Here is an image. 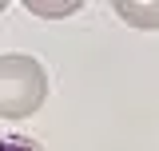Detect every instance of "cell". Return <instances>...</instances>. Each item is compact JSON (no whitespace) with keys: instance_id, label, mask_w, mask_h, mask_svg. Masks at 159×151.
<instances>
[{"instance_id":"1","label":"cell","mask_w":159,"mask_h":151,"mask_svg":"<svg viewBox=\"0 0 159 151\" xmlns=\"http://www.w3.org/2000/svg\"><path fill=\"white\" fill-rule=\"evenodd\" d=\"M48 95V72L28 52H4L0 56V115L24 119L44 103Z\"/></svg>"},{"instance_id":"2","label":"cell","mask_w":159,"mask_h":151,"mask_svg":"<svg viewBox=\"0 0 159 151\" xmlns=\"http://www.w3.org/2000/svg\"><path fill=\"white\" fill-rule=\"evenodd\" d=\"M116 16H123L135 28H159V0H119Z\"/></svg>"},{"instance_id":"3","label":"cell","mask_w":159,"mask_h":151,"mask_svg":"<svg viewBox=\"0 0 159 151\" xmlns=\"http://www.w3.org/2000/svg\"><path fill=\"white\" fill-rule=\"evenodd\" d=\"M32 16H72V12H80L84 4L80 0H64V4H48V0H28L24 4Z\"/></svg>"},{"instance_id":"5","label":"cell","mask_w":159,"mask_h":151,"mask_svg":"<svg viewBox=\"0 0 159 151\" xmlns=\"http://www.w3.org/2000/svg\"><path fill=\"white\" fill-rule=\"evenodd\" d=\"M4 8H8V0H0V12H4Z\"/></svg>"},{"instance_id":"4","label":"cell","mask_w":159,"mask_h":151,"mask_svg":"<svg viewBox=\"0 0 159 151\" xmlns=\"http://www.w3.org/2000/svg\"><path fill=\"white\" fill-rule=\"evenodd\" d=\"M0 151H44L36 139H28V135H4L0 139Z\"/></svg>"}]
</instances>
